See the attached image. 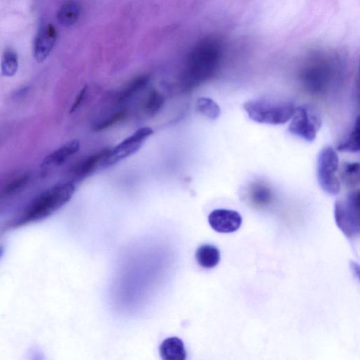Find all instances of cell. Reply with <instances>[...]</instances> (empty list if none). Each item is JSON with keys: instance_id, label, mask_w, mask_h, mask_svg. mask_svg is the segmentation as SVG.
Masks as SVG:
<instances>
[{"instance_id": "cell-1", "label": "cell", "mask_w": 360, "mask_h": 360, "mask_svg": "<svg viewBox=\"0 0 360 360\" xmlns=\"http://www.w3.org/2000/svg\"><path fill=\"white\" fill-rule=\"evenodd\" d=\"M223 49V42L218 36H208L198 43L188 57L185 75L187 87L195 88L215 76Z\"/></svg>"}, {"instance_id": "cell-2", "label": "cell", "mask_w": 360, "mask_h": 360, "mask_svg": "<svg viewBox=\"0 0 360 360\" xmlns=\"http://www.w3.org/2000/svg\"><path fill=\"white\" fill-rule=\"evenodd\" d=\"M75 192L76 186L72 182L60 184L47 191L25 210L15 222L14 227L25 226L48 218L67 205Z\"/></svg>"}, {"instance_id": "cell-3", "label": "cell", "mask_w": 360, "mask_h": 360, "mask_svg": "<svg viewBox=\"0 0 360 360\" xmlns=\"http://www.w3.org/2000/svg\"><path fill=\"white\" fill-rule=\"evenodd\" d=\"M244 109L256 123L279 125L291 119L295 106L291 102L261 99L244 103Z\"/></svg>"}, {"instance_id": "cell-4", "label": "cell", "mask_w": 360, "mask_h": 360, "mask_svg": "<svg viewBox=\"0 0 360 360\" xmlns=\"http://www.w3.org/2000/svg\"><path fill=\"white\" fill-rule=\"evenodd\" d=\"M334 216L338 228L349 240L359 237L360 233L359 192L348 193L335 204Z\"/></svg>"}, {"instance_id": "cell-5", "label": "cell", "mask_w": 360, "mask_h": 360, "mask_svg": "<svg viewBox=\"0 0 360 360\" xmlns=\"http://www.w3.org/2000/svg\"><path fill=\"white\" fill-rule=\"evenodd\" d=\"M338 165V156L332 146H325L321 150L317 161L318 184L330 195H336L340 192V182L337 174Z\"/></svg>"}, {"instance_id": "cell-6", "label": "cell", "mask_w": 360, "mask_h": 360, "mask_svg": "<svg viewBox=\"0 0 360 360\" xmlns=\"http://www.w3.org/2000/svg\"><path fill=\"white\" fill-rule=\"evenodd\" d=\"M331 76V67L328 62L317 59L305 66L299 75V79L307 92L319 95L328 90Z\"/></svg>"}, {"instance_id": "cell-7", "label": "cell", "mask_w": 360, "mask_h": 360, "mask_svg": "<svg viewBox=\"0 0 360 360\" xmlns=\"http://www.w3.org/2000/svg\"><path fill=\"white\" fill-rule=\"evenodd\" d=\"M289 132L308 142L313 141L319 132L322 119L316 109L310 106L303 105L295 108Z\"/></svg>"}, {"instance_id": "cell-8", "label": "cell", "mask_w": 360, "mask_h": 360, "mask_svg": "<svg viewBox=\"0 0 360 360\" xmlns=\"http://www.w3.org/2000/svg\"><path fill=\"white\" fill-rule=\"evenodd\" d=\"M153 133V130L148 127L139 129L116 147L110 148L102 167L111 166L133 155L141 148L145 140Z\"/></svg>"}, {"instance_id": "cell-9", "label": "cell", "mask_w": 360, "mask_h": 360, "mask_svg": "<svg viewBox=\"0 0 360 360\" xmlns=\"http://www.w3.org/2000/svg\"><path fill=\"white\" fill-rule=\"evenodd\" d=\"M242 198L253 208L265 209L272 205L275 196L272 189L268 184L261 180H256L244 189Z\"/></svg>"}, {"instance_id": "cell-10", "label": "cell", "mask_w": 360, "mask_h": 360, "mask_svg": "<svg viewBox=\"0 0 360 360\" xmlns=\"http://www.w3.org/2000/svg\"><path fill=\"white\" fill-rule=\"evenodd\" d=\"M209 223L212 228L219 233H233L240 228L242 218L237 212L217 209L210 214Z\"/></svg>"}, {"instance_id": "cell-11", "label": "cell", "mask_w": 360, "mask_h": 360, "mask_svg": "<svg viewBox=\"0 0 360 360\" xmlns=\"http://www.w3.org/2000/svg\"><path fill=\"white\" fill-rule=\"evenodd\" d=\"M57 39L55 26L48 24L37 35L34 45V55L39 63L44 62L53 51Z\"/></svg>"}, {"instance_id": "cell-12", "label": "cell", "mask_w": 360, "mask_h": 360, "mask_svg": "<svg viewBox=\"0 0 360 360\" xmlns=\"http://www.w3.org/2000/svg\"><path fill=\"white\" fill-rule=\"evenodd\" d=\"M162 360H186L187 350L184 341L177 337L165 339L159 347Z\"/></svg>"}, {"instance_id": "cell-13", "label": "cell", "mask_w": 360, "mask_h": 360, "mask_svg": "<svg viewBox=\"0 0 360 360\" xmlns=\"http://www.w3.org/2000/svg\"><path fill=\"white\" fill-rule=\"evenodd\" d=\"M110 148L104 149L88 157L77 165L72 173L76 180H81L92 174L99 166H102Z\"/></svg>"}, {"instance_id": "cell-14", "label": "cell", "mask_w": 360, "mask_h": 360, "mask_svg": "<svg viewBox=\"0 0 360 360\" xmlns=\"http://www.w3.org/2000/svg\"><path fill=\"white\" fill-rule=\"evenodd\" d=\"M80 142L71 140L48 155L43 162V166H60L80 149Z\"/></svg>"}, {"instance_id": "cell-15", "label": "cell", "mask_w": 360, "mask_h": 360, "mask_svg": "<svg viewBox=\"0 0 360 360\" xmlns=\"http://www.w3.org/2000/svg\"><path fill=\"white\" fill-rule=\"evenodd\" d=\"M198 263L205 269H213L221 261V253L219 249L210 244L200 246L196 252Z\"/></svg>"}, {"instance_id": "cell-16", "label": "cell", "mask_w": 360, "mask_h": 360, "mask_svg": "<svg viewBox=\"0 0 360 360\" xmlns=\"http://www.w3.org/2000/svg\"><path fill=\"white\" fill-rule=\"evenodd\" d=\"M80 15V5L75 1H67L60 8L57 18L62 25L69 27L78 22Z\"/></svg>"}, {"instance_id": "cell-17", "label": "cell", "mask_w": 360, "mask_h": 360, "mask_svg": "<svg viewBox=\"0 0 360 360\" xmlns=\"http://www.w3.org/2000/svg\"><path fill=\"white\" fill-rule=\"evenodd\" d=\"M336 149L341 152L356 153L359 151V117L356 118L350 132L338 143Z\"/></svg>"}, {"instance_id": "cell-18", "label": "cell", "mask_w": 360, "mask_h": 360, "mask_svg": "<svg viewBox=\"0 0 360 360\" xmlns=\"http://www.w3.org/2000/svg\"><path fill=\"white\" fill-rule=\"evenodd\" d=\"M340 179L345 186L354 189L359 185V164L345 162L341 167Z\"/></svg>"}, {"instance_id": "cell-19", "label": "cell", "mask_w": 360, "mask_h": 360, "mask_svg": "<svg viewBox=\"0 0 360 360\" xmlns=\"http://www.w3.org/2000/svg\"><path fill=\"white\" fill-rule=\"evenodd\" d=\"M197 109L201 114L211 120H216L221 113V109L219 104L207 97H202L198 100Z\"/></svg>"}, {"instance_id": "cell-20", "label": "cell", "mask_w": 360, "mask_h": 360, "mask_svg": "<svg viewBox=\"0 0 360 360\" xmlns=\"http://www.w3.org/2000/svg\"><path fill=\"white\" fill-rule=\"evenodd\" d=\"M19 67L18 55L13 49H8L5 51L1 62L3 75L8 77L14 76Z\"/></svg>"}, {"instance_id": "cell-21", "label": "cell", "mask_w": 360, "mask_h": 360, "mask_svg": "<svg viewBox=\"0 0 360 360\" xmlns=\"http://www.w3.org/2000/svg\"><path fill=\"white\" fill-rule=\"evenodd\" d=\"M149 78L146 76H139L129 83L118 96V102L123 103L130 99L134 95L146 88Z\"/></svg>"}, {"instance_id": "cell-22", "label": "cell", "mask_w": 360, "mask_h": 360, "mask_svg": "<svg viewBox=\"0 0 360 360\" xmlns=\"http://www.w3.org/2000/svg\"><path fill=\"white\" fill-rule=\"evenodd\" d=\"M165 102L164 97L155 90H152L146 104V112L150 116L155 115Z\"/></svg>"}, {"instance_id": "cell-23", "label": "cell", "mask_w": 360, "mask_h": 360, "mask_svg": "<svg viewBox=\"0 0 360 360\" xmlns=\"http://www.w3.org/2000/svg\"><path fill=\"white\" fill-rule=\"evenodd\" d=\"M29 179L30 174L28 173H25L18 177H16L5 188L3 191V195L12 196L13 195L20 192L29 184Z\"/></svg>"}, {"instance_id": "cell-24", "label": "cell", "mask_w": 360, "mask_h": 360, "mask_svg": "<svg viewBox=\"0 0 360 360\" xmlns=\"http://www.w3.org/2000/svg\"><path fill=\"white\" fill-rule=\"evenodd\" d=\"M126 114L127 112L124 110L112 114L111 116L106 118L105 120L98 123L95 127V130L99 132L108 129L109 127L113 126L116 123L123 120L126 116Z\"/></svg>"}, {"instance_id": "cell-25", "label": "cell", "mask_w": 360, "mask_h": 360, "mask_svg": "<svg viewBox=\"0 0 360 360\" xmlns=\"http://www.w3.org/2000/svg\"><path fill=\"white\" fill-rule=\"evenodd\" d=\"M87 91H88V86H85L81 90V92L78 93L76 99H75L74 104L72 105V106L71 108L70 113H74L80 107V106L81 105L82 102H83V100L85 97Z\"/></svg>"}, {"instance_id": "cell-26", "label": "cell", "mask_w": 360, "mask_h": 360, "mask_svg": "<svg viewBox=\"0 0 360 360\" xmlns=\"http://www.w3.org/2000/svg\"><path fill=\"white\" fill-rule=\"evenodd\" d=\"M29 360H46L44 354L38 349H34L30 352Z\"/></svg>"}, {"instance_id": "cell-27", "label": "cell", "mask_w": 360, "mask_h": 360, "mask_svg": "<svg viewBox=\"0 0 360 360\" xmlns=\"http://www.w3.org/2000/svg\"><path fill=\"white\" fill-rule=\"evenodd\" d=\"M5 253V249L4 247L0 246V259L3 257L4 254Z\"/></svg>"}]
</instances>
